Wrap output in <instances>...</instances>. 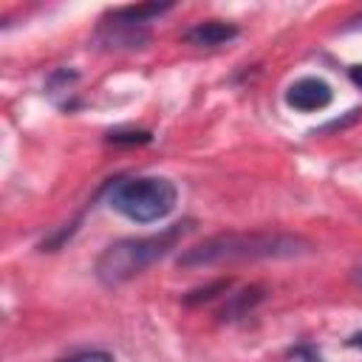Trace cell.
Masks as SVG:
<instances>
[{"mask_svg": "<svg viewBox=\"0 0 362 362\" xmlns=\"http://www.w3.org/2000/svg\"><path fill=\"white\" fill-rule=\"evenodd\" d=\"M93 42L105 51H133V48H144L150 42V31L144 23H133V20H124L122 14L110 11L99 23Z\"/></svg>", "mask_w": 362, "mask_h": 362, "instance_id": "cell-4", "label": "cell"}, {"mask_svg": "<svg viewBox=\"0 0 362 362\" xmlns=\"http://www.w3.org/2000/svg\"><path fill=\"white\" fill-rule=\"evenodd\" d=\"M116 14H122L124 20H133V23H144L147 17H158L164 11H170V3L158 6V3H144V6H124V8H113Z\"/></svg>", "mask_w": 362, "mask_h": 362, "instance_id": "cell-8", "label": "cell"}, {"mask_svg": "<svg viewBox=\"0 0 362 362\" xmlns=\"http://www.w3.org/2000/svg\"><path fill=\"white\" fill-rule=\"evenodd\" d=\"M348 76H351V82H354L356 88H362V65H351V68H348Z\"/></svg>", "mask_w": 362, "mask_h": 362, "instance_id": "cell-13", "label": "cell"}, {"mask_svg": "<svg viewBox=\"0 0 362 362\" xmlns=\"http://www.w3.org/2000/svg\"><path fill=\"white\" fill-rule=\"evenodd\" d=\"M62 362H113V356L107 351H79V354L65 356Z\"/></svg>", "mask_w": 362, "mask_h": 362, "instance_id": "cell-12", "label": "cell"}, {"mask_svg": "<svg viewBox=\"0 0 362 362\" xmlns=\"http://www.w3.org/2000/svg\"><path fill=\"white\" fill-rule=\"evenodd\" d=\"M189 229H192V221H181V223H173L164 232L150 235V238H124V240L110 243L102 252V257L96 260V277L105 286L127 283L130 277L141 274L147 266L161 260L170 249H175V243Z\"/></svg>", "mask_w": 362, "mask_h": 362, "instance_id": "cell-2", "label": "cell"}, {"mask_svg": "<svg viewBox=\"0 0 362 362\" xmlns=\"http://www.w3.org/2000/svg\"><path fill=\"white\" fill-rule=\"evenodd\" d=\"M286 362H325V359H322V354H320L317 348H311V345H297L294 351H288Z\"/></svg>", "mask_w": 362, "mask_h": 362, "instance_id": "cell-11", "label": "cell"}, {"mask_svg": "<svg viewBox=\"0 0 362 362\" xmlns=\"http://www.w3.org/2000/svg\"><path fill=\"white\" fill-rule=\"evenodd\" d=\"M238 37V25L232 23H221V20H206V23H198L192 25L184 40L192 42V45H201V48H215V45H223L229 40Z\"/></svg>", "mask_w": 362, "mask_h": 362, "instance_id": "cell-6", "label": "cell"}, {"mask_svg": "<svg viewBox=\"0 0 362 362\" xmlns=\"http://www.w3.org/2000/svg\"><path fill=\"white\" fill-rule=\"evenodd\" d=\"M311 252H314V243L305 240L303 235L226 232V235H212L192 249H184L178 255V266L201 269V266L240 263V260H288V257H303Z\"/></svg>", "mask_w": 362, "mask_h": 362, "instance_id": "cell-1", "label": "cell"}, {"mask_svg": "<svg viewBox=\"0 0 362 362\" xmlns=\"http://www.w3.org/2000/svg\"><path fill=\"white\" fill-rule=\"evenodd\" d=\"M229 286H232V280H215V283L206 286V288H195V291H189V294L184 297V303H187V305L206 303V300H212V297H218V294H226Z\"/></svg>", "mask_w": 362, "mask_h": 362, "instance_id": "cell-9", "label": "cell"}, {"mask_svg": "<svg viewBox=\"0 0 362 362\" xmlns=\"http://www.w3.org/2000/svg\"><path fill=\"white\" fill-rule=\"evenodd\" d=\"M175 201H178L175 184L158 175L119 178L107 192V204L119 215L136 223H153V221L167 218L175 209Z\"/></svg>", "mask_w": 362, "mask_h": 362, "instance_id": "cell-3", "label": "cell"}, {"mask_svg": "<svg viewBox=\"0 0 362 362\" xmlns=\"http://www.w3.org/2000/svg\"><path fill=\"white\" fill-rule=\"evenodd\" d=\"M354 280H356V283L362 286V269H356V272H354Z\"/></svg>", "mask_w": 362, "mask_h": 362, "instance_id": "cell-15", "label": "cell"}, {"mask_svg": "<svg viewBox=\"0 0 362 362\" xmlns=\"http://www.w3.org/2000/svg\"><path fill=\"white\" fill-rule=\"evenodd\" d=\"M260 300H263V288H260V286H252V288H246V291H240V294H232V300H229V305H223L221 317H223V320L243 317V314H246L249 308H255Z\"/></svg>", "mask_w": 362, "mask_h": 362, "instance_id": "cell-7", "label": "cell"}, {"mask_svg": "<svg viewBox=\"0 0 362 362\" xmlns=\"http://www.w3.org/2000/svg\"><path fill=\"white\" fill-rule=\"evenodd\" d=\"M351 23H362V17H356V20H351Z\"/></svg>", "mask_w": 362, "mask_h": 362, "instance_id": "cell-16", "label": "cell"}, {"mask_svg": "<svg viewBox=\"0 0 362 362\" xmlns=\"http://www.w3.org/2000/svg\"><path fill=\"white\" fill-rule=\"evenodd\" d=\"M348 345H351V348H359V351H362V331H356V334H351V339H348Z\"/></svg>", "mask_w": 362, "mask_h": 362, "instance_id": "cell-14", "label": "cell"}, {"mask_svg": "<svg viewBox=\"0 0 362 362\" xmlns=\"http://www.w3.org/2000/svg\"><path fill=\"white\" fill-rule=\"evenodd\" d=\"M331 99H334V90L320 76H303L294 85H288V90H286V105L300 110V113L322 110L331 105Z\"/></svg>", "mask_w": 362, "mask_h": 362, "instance_id": "cell-5", "label": "cell"}, {"mask_svg": "<svg viewBox=\"0 0 362 362\" xmlns=\"http://www.w3.org/2000/svg\"><path fill=\"white\" fill-rule=\"evenodd\" d=\"M153 136L147 130H113L107 133V141L110 144H147Z\"/></svg>", "mask_w": 362, "mask_h": 362, "instance_id": "cell-10", "label": "cell"}]
</instances>
